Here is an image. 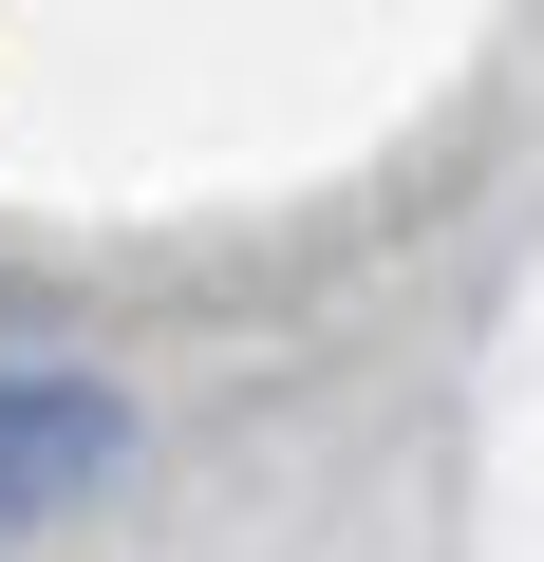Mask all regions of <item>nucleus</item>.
I'll list each match as a JSON object with an SVG mask.
<instances>
[{
    "label": "nucleus",
    "instance_id": "f257e3e1",
    "mask_svg": "<svg viewBox=\"0 0 544 562\" xmlns=\"http://www.w3.org/2000/svg\"><path fill=\"white\" fill-rule=\"evenodd\" d=\"M113 469H132V394H113V375L0 357V543H20V525H57V506H95Z\"/></svg>",
    "mask_w": 544,
    "mask_h": 562
}]
</instances>
